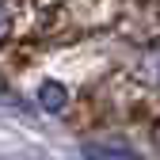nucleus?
I'll return each mask as SVG.
<instances>
[{"label":"nucleus","instance_id":"20e7f679","mask_svg":"<svg viewBox=\"0 0 160 160\" xmlns=\"http://www.w3.org/2000/svg\"><path fill=\"white\" fill-rule=\"evenodd\" d=\"M8 34H12V8H8V0H0V46H4Z\"/></svg>","mask_w":160,"mask_h":160},{"label":"nucleus","instance_id":"39448f33","mask_svg":"<svg viewBox=\"0 0 160 160\" xmlns=\"http://www.w3.org/2000/svg\"><path fill=\"white\" fill-rule=\"evenodd\" d=\"M152 141H156V149H160V122L152 126Z\"/></svg>","mask_w":160,"mask_h":160},{"label":"nucleus","instance_id":"7ed1b4c3","mask_svg":"<svg viewBox=\"0 0 160 160\" xmlns=\"http://www.w3.org/2000/svg\"><path fill=\"white\" fill-rule=\"evenodd\" d=\"M65 99H69L65 88H61V84H53V80H50V84H42V92H38V103H42L46 111H61V107H65Z\"/></svg>","mask_w":160,"mask_h":160},{"label":"nucleus","instance_id":"f257e3e1","mask_svg":"<svg viewBox=\"0 0 160 160\" xmlns=\"http://www.w3.org/2000/svg\"><path fill=\"white\" fill-rule=\"evenodd\" d=\"M137 80L141 84H152V88H160V42H152L145 53H141V61H137Z\"/></svg>","mask_w":160,"mask_h":160},{"label":"nucleus","instance_id":"f03ea898","mask_svg":"<svg viewBox=\"0 0 160 160\" xmlns=\"http://www.w3.org/2000/svg\"><path fill=\"white\" fill-rule=\"evenodd\" d=\"M84 160H145L141 152H133L126 145H84Z\"/></svg>","mask_w":160,"mask_h":160}]
</instances>
